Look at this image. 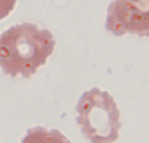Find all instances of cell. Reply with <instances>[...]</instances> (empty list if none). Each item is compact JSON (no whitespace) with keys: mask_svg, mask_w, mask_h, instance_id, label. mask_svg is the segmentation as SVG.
<instances>
[{"mask_svg":"<svg viewBox=\"0 0 149 143\" xmlns=\"http://www.w3.org/2000/svg\"><path fill=\"white\" fill-rule=\"evenodd\" d=\"M55 46L47 29L30 22L13 25L0 35V69L13 78H29L46 64Z\"/></svg>","mask_w":149,"mask_h":143,"instance_id":"cell-1","label":"cell"},{"mask_svg":"<svg viewBox=\"0 0 149 143\" xmlns=\"http://www.w3.org/2000/svg\"><path fill=\"white\" fill-rule=\"evenodd\" d=\"M77 124L92 143H114L120 133V111L113 95L93 87L81 95L76 105Z\"/></svg>","mask_w":149,"mask_h":143,"instance_id":"cell-2","label":"cell"},{"mask_svg":"<svg viewBox=\"0 0 149 143\" xmlns=\"http://www.w3.org/2000/svg\"><path fill=\"white\" fill-rule=\"evenodd\" d=\"M106 30L149 38V0H114L107 8Z\"/></svg>","mask_w":149,"mask_h":143,"instance_id":"cell-3","label":"cell"},{"mask_svg":"<svg viewBox=\"0 0 149 143\" xmlns=\"http://www.w3.org/2000/svg\"><path fill=\"white\" fill-rule=\"evenodd\" d=\"M22 143H72L62 131L43 126L31 128L26 131Z\"/></svg>","mask_w":149,"mask_h":143,"instance_id":"cell-4","label":"cell"},{"mask_svg":"<svg viewBox=\"0 0 149 143\" xmlns=\"http://www.w3.org/2000/svg\"><path fill=\"white\" fill-rule=\"evenodd\" d=\"M17 0H0V21L7 18L13 12Z\"/></svg>","mask_w":149,"mask_h":143,"instance_id":"cell-5","label":"cell"}]
</instances>
